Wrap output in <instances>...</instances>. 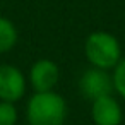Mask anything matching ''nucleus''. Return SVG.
I'll return each mask as SVG.
<instances>
[{
  "label": "nucleus",
  "mask_w": 125,
  "mask_h": 125,
  "mask_svg": "<svg viewBox=\"0 0 125 125\" xmlns=\"http://www.w3.org/2000/svg\"><path fill=\"white\" fill-rule=\"evenodd\" d=\"M91 118L94 125H120L123 111L113 94H108L91 101Z\"/></svg>",
  "instance_id": "423d86ee"
},
{
  "label": "nucleus",
  "mask_w": 125,
  "mask_h": 125,
  "mask_svg": "<svg viewBox=\"0 0 125 125\" xmlns=\"http://www.w3.org/2000/svg\"><path fill=\"white\" fill-rule=\"evenodd\" d=\"M26 93V77L14 65H0V101L16 103Z\"/></svg>",
  "instance_id": "20e7f679"
},
{
  "label": "nucleus",
  "mask_w": 125,
  "mask_h": 125,
  "mask_svg": "<svg viewBox=\"0 0 125 125\" xmlns=\"http://www.w3.org/2000/svg\"><path fill=\"white\" fill-rule=\"evenodd\" d=\"M67 103L55 91L34 93L26 106L29 125H63L67 120Z\"/></svg>",
  "instance_id": "f257e3e1"
},
{
  "label": "nucleus",
  "mask_w": 125,
  "mask_h": 125,
  "mask_svg": "<svg viewBox=\"0 0 125 125\" xmlns=\"http://www.w3.org/2000/svg\"><path fill=\"white\" fill-rule=\"evenodd\" d=\"M58 79H60V69L53 60L48 58L36 60L29 70V82L34 93L53 91V87L58 84Z\"/></svg>",
  "instance_id": "39448f33"
},
{
  "label": "nucleus",
  "mask_w": 125,
  "mask_h": 125,
  "mask_svg": "<svg viewBox=\"0 0 125 125\" xmlns=\"http://www.w3.org/2000/svg\"><path fill=\"white\" fill-rule=\"evenodd\" d=\"M111 77H113V87H115V91L118 93L120 98L125 99V58L116 63V67L113 69Z\"/></svg>",
  "instance_id": "6e6552de"
},
{
  "label": "nucleus",
  "mask_w": 125,
  "mask_h": 125,
  "mask_svg": "<svg viewBox=\"0 0 125 125\" xmlns=\"http://www.w3.org/2000/svg\"><path fill=\"white\" fill-rule=\"evenodd\" d=\"M84 53L93 67L111 70L122 60V46L118 40L106 31H94L86 38Z\"/></svg>",
  "instance_id": "f03ea898"
},
{
  "label": "nucleus",
  "mask_w": 125,
  "mask_h": 125,
  "mask_svg": "<svg viewBox=\"0 0 125 125\" xmlns=\"http://www.w3.org/2000/svg\"><path fill=\"white\" fill-rule=\"evenodd\" d=\"M17 43V29L7 17L0 16V53L10 52Z\"/></svg>",
  "instance_id": "0eeeda50"
},
{
  "label": "nucleus",
  "mask_w": 125,
  "mask_h": 125,
  "mask_svg": "<svg viewBox=\"0 0 125 125\" xmlns=\"http://www.w3.org/2000/svg\"><path fill=\"white\" fill-rule=\"evenodd\" d=\"M17 123V108L14 103L0 101V125H16Z\"/></svg>",
  "instance_id": "1a4fd4ad"
},
{
  "label": "nucleus",
  "mask_w": 125,
  "mask_h": 125,
  "mask_svg": "<svg viewBox=\"0 0 125 125\" xmlns=\"http://www.w3.org/2000/svg\"><path fill=\"white\" fill-rule=\"evenodd\" d=\"M79 91L89 101H94L101 96L113 94V91H115L113 77L108 70L91 67V69L82 72V75L79 79Z\"/></svg>",
  "instance_id": "7ed1b4c3"
}]
</instances>
